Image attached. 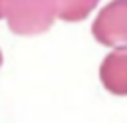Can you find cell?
<instances>
[{"label": "cell", "mask_w": 127, "mask_h": 123, "mask_svg": "<svg viewBox=\"0 0 127 123\" xmlns=\"http://www.w3.org/2000/svg\"><path fill=\"white\" fill-rule=\"evenodd\" d=\"M56 16V0H8L4 18L16 36H38L52 28Z\"/></svg>", "instance_id": "6da1fadb"}, {"label": "cell", "mask_w": 127, "mask_h": 123, "mask_svg": "<svg viewBox=\"0 0 127 123\" xmlns=\"http://www.w3.org/2000/svg\"><path fill=\"white\" fill-rule=\"evenodd\" d=\"M91 34L101 46H127V0L107 2L95 16Z\"/></svg>", "instance_id": "7a4b0ae2"}, {"label": "cell", "mask_w": 127, "mask_h": 123, "mask_svg": "<svg viewBox=\"0 0 127 123\" xmlns=\"http://www.w3.org/2000/svg\"><path fill=\"white\" fill-rule=\"evenodd\" d=\"M101 85L113 95H127V46L113 48L99 65Z\"/></svg>", "instance_id": "3957f363"}, {"label": "cell", "mask_w": 127, "mask_h": 123, "mask_svg": "<svg viewBox=\"0 0 127 123\" xmlns=\"http://www.w3.org/2000/svg\"><path fill=\"white\" fill-rule=\"evenodd\" d=\"M99 0H56L58 18L64 22H81L95 8Z\"/></svg>", "instance_id": "277c9868"}, {"label": "cell", "mask_w": 127, "mask_h": 123, "mask_svg": "<svg viewBox=\"0 0 127 123\" xmlns=\"http://www.w3.org/2000/svg\"><path fill=\"white\" fill-rule=\"evenodd\" d=\"M6 4H8V0H0V20L6 16Z\"/></svg>", "instance_id": "5b68a950"}, {"label": "cell", "mask_w": 127, "mask_h": 123, "mask_svg": "<svg viewBox=\"0 0 127 123\" xmlns=\"http://www.w3.org/2000/svg\"><path fill=\"white\" fill-rule=\"evenodd\" d=\"M0 65H2V52H0Z\"/></svg>", "instance_id": "8992f818"}]
</instances>
